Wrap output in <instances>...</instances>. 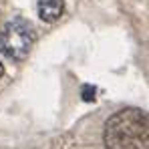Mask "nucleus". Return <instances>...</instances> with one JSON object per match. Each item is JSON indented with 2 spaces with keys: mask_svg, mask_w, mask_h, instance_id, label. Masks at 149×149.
<instances>
[{
  "mask_svg": "<svg viewBox=\"0 0 149 149\" xmlns=\"http://www.w3.org/2000/svg\"><path fill=\"white\" fill-rule=\"evenodd\" d=\"M95 87H91V85H85L83 87V99L85 101H95Z\"/></svg>",
  "mask_w": 149,
  "mask_h": 149,
  "instance_id": "4",
  "label": "nucleus"
},
{
  "mask_svg": "<svg viewBox=\"0 0 149 149\" xmlns=\"http://www.w3.org/2000/svg\"><path fill=\"white\" fill-rule=\"evenodd\" d=\"M65 12V0H40L38 2V16L45 22H56Z\"/></svg>",
  "mask_w": 149,
  "mask_h": 149,
  "instance_id": "3",
  "label": "nucleus"
},
{
  "mask_svg": "<svg viewBox=\"0 0 149 149\" xmlns=\"http://www.w3.org/2000/svg\"><path fill=\"white\" fill-rule=\"evenodd\" d=\"M103 141L105 149H147V113L137 107H127L117 111L105 123Z\"/></svg>",
  "mask_w": 149,
  "mask_h": 149,
  "instance_id": "1",
  "label": "nucleus"
},
{
  "mask_svg": "<svg viewBox=\"0 0 149 149\" xmlns=\"http://www.w3.org/2000/svg\"><path fill=\"white\" fill-rule=\"evenodd\" d=\"M36 42V28L26 18H12L0 30V52L10 61H24Z\"/></svg>",
  "mask_w": 149,
  "mask_h": 149,
  "instance_id": "2",
  "label": "nucleus"
},
{
  "mask_svg": "<svg viewBox=\"0 0 149 149\" xmlns=\"http://www.w3.org/2000/svg\"><path fill=\"white\" fill-rule=\"evenodd\" d=\"M4 74V67H2V63H0V77Z\"/></svg>",
  "mask_w": 149,
  "mask_h": 149,
  "instance_id": "5",
  "label": "nucleus"
}]
</instances>
